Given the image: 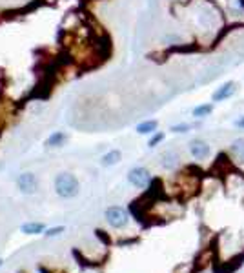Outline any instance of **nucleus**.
<instances>
[{
	"mask_svg": "<svg viewBox=\"0 0 244 273\" xmlns=\"http://www.w3.org/2000/svg\"><path fill=\"white\" fill-rule=\"evenodd\" d=\"M64 231V226H57V228H51V230H48L46 231V237H55V235H58V233H62Z\"/></svg>",
	"mask_w": 244,
	"mask_h": 273,
	"instance_id": "obj_13",
	"label": "nucleus"
},
{
	"mask_svg": "<svg viewBox=\"0 0 244 273\" xmlns=\"http://www.w3.org/2000/svg\"><path fill=\"white\" fill-rule=\"evenodd\" d=\"M190 151L195 158H206L210 155V146L204 144L202 140H193L192 146H190Z\"/></svg>",
	"mask_w": 244,
	"mask_h": 273,
	"instance_id": "obj_5",
	"label": "nucleus"
},
{
	"mask_svg": "<svg viewBox=\"0 0 244 273\" xmlns=\"http://www.w3.org/2000/svg\"><path fill=\"white\" fill-rule=\"evenodd\" d=\"M157 130V120H148V122H142V124L137 126V131L140 135H148V133H153Z\"/></svg>",
	"mask_w": 244,
	"mask_h": 273,
	"instance_id": "obj_11",
	"label": "nucleus"
},
{
	"mask_svg": "<svg viewBox=\"0 0 244 273\" xmlns=\"http://www.w3.org/2000/svg\"><path fill=\"white\" fill-rule=\"evenodd\" d=\"M211 110H213V106L211 104H202V106H197L195 110H193V115L195 117H204V115H210Z\"/></svg>",
	"mask_w": 244,
	"mask_h": 273,
	"instance_id": "obj_12",
	"label": "nucleus"
},
{
	"mask_svg": "<svg viewBox=\"0 0 244 273\" xmlns=\"http://www.w3.org/2000/svg\"><path fill=\"white\" fill-rule=\"evenodd\" d=\"M2 262H4V260H2V259H0V266H2Z\"/></svg>",
	"mask_w": 244,
	"mask_h": 273,
	"instance_id": "obj_17",
	"label": "nucleus"
},
{
	"mask_svg": "<svg viewBox=\"0 0 244 273\" xmlns=\"http://www.w3.org/2000/svg\"><path fill=\"white\" fill-rule=\"evenodd\" d=\"M17 186L24 195H33L39 188V180L35 177V173H20L17 177Z\"/></svg>",
	"mask_w": 244,
	"mask_h": 273,
	"instance_id": "obj_2",
	"label": "nucleus"
},
{
	"mask_svg": "<svg viewBox=\"0 0 244 273\" xmlns=\"http://www.w3.org/2000/svg\"><path fill=\"white\" fill-rule=\"evenodd\" d=\"M120 160V151L119 149H113V151H110V153H106L104 157H102V166H115L117 162Z\"/></svg>",
	"mask_w": 244,
	"mask_h": 273,
	"instance_id": "obj_9",
	"label": "nucleus"
},
{
	"mask_svg": "<svg viewBox=\"0 0 244 273\" xmlns=\"http://www.w3.org/2000/svg\"><path fill=\"white\" fill-rule=\"evenodd\" d=\"M237 126H239V128H244V119L237 120Z\"/></svg>",
	"mask_w": 244,
	"mask_h": 273,
	"instance_id": "obj_16",
	"label": "nucleus"
},
{
	"mask_svg": "<svg viewBox=\"0 0 244 273\" xmlns=\"http://www.w3.org/2000/svg\"><path fill=\"white\" fill-rule=\"evenodd\" d=\"M233 93H235V82H226L224 86H220L219 89L215 91L213 101L220 102V101H224V99H228V97H231Z\"/></svg>",
	"mask_w": 244,
	"mask_h": 273,
	"instance_id": "obj_6",
	"label": "nucleus"
},
{
	"mask_svg": "<svg viewBox=\"0 0 244 273\" xmlns=\"http://www.w3.org/2000/svg\"><path fill=\"white\" fill-rule=\"evenodd\" d=\"M162 139H164V135H162V133H157V135H155V137H153V139L149 140L148 146H149V148H153V146H157V144L160 142V140H162Z\"/></svg>",
	"mask_w": 244,
	"mask_h": 273,
	"instance_id": "obj_15",
	"label": "nucleus"
},
{
	"mask_svg": "<svg viewBox=\"0 0 244 273\" xmlns=\"http://www.w3.org/2000/svg\"><path fill=\"white\" fill-rule=\"evenodd\" d=\"M129 182L137 188H146L149 184V173L146 168H133L128 175Z\"/></svg>",
	"mask_w": 244,
	"mask_h": 273,
	"instance_id": "obj_4",
	"label": "nucleus"
},
{
	"mask_svg": "<svg viewBox=\"0 0 244 273\" xmlns=\"http://www.w3.org/2000/svg\"><path fill=\"white\" fill-rule=\"evenodd\" d=\"M231 151H233V155L239 158L240 162H244V139L233 140V144H231Z\"/></svg>",
	"mask_w": 244,
	"mask_h": 273,
	"instance_id": "obj_10",
	"label": "nucleus"
},
{
	"mask_svg": "<svg viewBox=\"0 0 244 273\" xmlns=\"http://www.w3.org/2000/svg\"><path fill=\"white\" fill-rule=\"evenodd\" d=\"M190 130V126L188 124H177V126H173L172 131H175V133H184V131Z\"/></svg>",
	"mask_w": 244,
	"mask_h": 273,
	"instance_id": "obj_14",
	"label": "nucleus"
},
{
	"mask_svg": "<svg viewBox=\"0 0 244 273\" xmlns=\"http://www.w3.org/2000/svg\"><path fill=\"white\" fill-rule=\"evenodd\" d=\"M106 221L110 222L113 228H122L128 222V213L119 206H111L106 210Z\"/></svg>",
	"mask_w": 244,
	"mask_h": 273,
	"instance_id": "obj_3",
	"label": "nucleus"
},
{
	"mask_svg": "<svg viewBox=\"0 0 244 273\" xmlns=\"http://www.w3.org/2000/svg\"><path fill=\"white\" fill-rule=\"evenodd\" d=\"M20 230L26 235H39L44 231V224H40V222H26V224H22Z\"/></svg>",
	"mask_w": 244,
	"mask_h": 273,
	"instance_id": "obj_8",
	"label": "nucleus"
},
{
	"mask_svg": "<svg viewBox=\"0 0 244 273\" xmlns=\"http://www.w3.org/2000/svg\"><path fill=\"white\" fill-rule=\"evenodd\" d=\"M78 180L75 175L71 173H58L57 178H55V192H57L58 197H62V199H73V197L78 195Z\"/></svg>",
	"mask_w": 244,
	"mask_h": 273,
	"instance_id": "obj_1",
	"label": "nucleus"
},
{
	"mask_svg": "<svg viewBox=\"0 0 244 273\" xmlns=\"http://www.w3.org/2000/svg\"><path fill=\"white\" fill-rule=\"evenodd\" d=\"M66 139H67V137L62 133V131H55V133H51L48 137V140H46V146H48V148H60V146H64Z\"/></svg>",
	"mask_w": 244,
	"mask_h": 273,
	"instance_id": "obj_7",
	"label": "nucleus"
}]
</instances>
